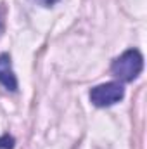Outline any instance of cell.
<instances>
[{"label":"cell","instance_id":"obj_5","mask_svg":"<svg viewBox=\"0 0 147 149\" xmlns=\"http://www.w3.org/2000/svg\"><path fill=\"white\" fill-rule=\"evenodd\" d=\"M38 2H40L42 5H45V7H49V5H54V3H55L57 0H38Z\"/></svg>","mask_w":147,"mask_h":149},{"label":"cell","instance_id":"obj_2","mask_svg":"<svg viewBox=\"0 0 147 149\" xmlns=\"http://www.w3.org/2000/svg\"><path fill=\"white\" fill-rule=\"evenodd\" d=\"M125 95V88L118 81H109L104 85H97L90 90V101L97 108H106L119 102Z\"/></svg>","mask_w":147,"mask_h":149},{"label":"cell","instance_id":"obj_1","mask_svg":"<svg viewBox=\"0 0 147 149\" xmlns=\"http://www.w3.org/2000/svg\"><path fill=\"white\" fill-rule=\"evenodd\" d=\"M142 68H144V59H142V54L137 49L125 50L111 64L112 74L121 81H133L140 74Z\"/></svg>","mask_w":147,"mask_h":149},{"label":"cell","instance_id":"obj_6","mask_svg":"<svg viewBox=\"0 0 147 149\" xmlns=\"http://www.w3.org/2000/svg\"><path fill=\"white\" fill-rule=\"evenodd\" d=\"M2 28H3V21H2V14H0V33H2Z\"/></svg>","mask_w":147,"mask_h":149},{"label":"cell","instance_id":"obj_4","mask_svg":"<svg viewBox=\"0 0 147 149\" xmlns=\"http://www.w3.org/2000/svg\"><path fill=\"white\" fill-rule=\"evenodd\" d=\"M14 148V139L10 135H2L0 137V149H12Z\"/></svg>","mask_w":147,"mask_h":149},{"label":"cell","instance_id":"obj_3","mask_svg":"<svg viewBox=\"0 0 147 149\" xmlns=\"http://www.w3.org/2000/svg\"><path fill=\"white\" fill-rule=\"evenodd\" d=\"M0 83L10 92L17 90V80H16L14 71H12L9 54H0Z\"/></svg>","mask_w":147,"mask_h":149}]
</instances>
